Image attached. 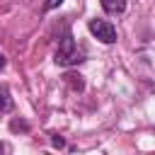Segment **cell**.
I'll use <instances>...</instances> for the list:
<instances>
[{
  "instance_id": "3",
  "label": "cell",
  "mask_w": 155,
  "mask_h": 155,
  "mask_svg": "<svg viewBox=\"0 0 155 155\" xmlns=\"http://www.w3.org/2000/svg\"><path fill=\"white\" fill-rule=\"evenodd\" d=\"M12 107H15V99L10 94V87L7 85H0V114L12 111Z\"/></svg>"
},
{
  "instance_id": "9",
  "label": "cell",
  "mask_w": 155,
  "mask_h": 155,
  "mask_svg": "<svg viewBox=\"0 0 155 155\" xmlns=\"http://www.w3.org/2000/svg\"><path fill=\"white\" fill-rule=\"evenodd\" d=\"M5 63H7V61H5V56H2V53H0V70H2V68H5Z\"/></svg>"
},
{
  "instance_id": "1",
  "label": "cell",
  "mask_w": 155,
  "mask_h": 155,
  "mask_svg": "<svg viewBox=\"0 0 155 155\" xmlns=\"http://www.w3.org/2000/svg\"><path fill=\"white\" fill-rule=\"evenodd\" d=\"M53 61H56V65H61V68H70V65H78L80 61H85V53L78 48V44H75V39H73L70 31H65V34L61 36Z\"/></svg>"
},
{
  "instance_id": "4",
  "label": "cell",
  "mask_w": 155,
  "mask_h": 155,
  "mask_svg": "<svg viewBox=\"0 0 155 155\" xmlns=\"http://www.w3.org/2000/svg\"><path fill=\"white\" fill-rule=\"evenodd\" d=\"M99 2H102V10L109 15H121L126 10V0H99Z\"/></svg>"
},
{
  "instance_id": "5",
  "label": "cell",
  "mask_w": 155,
  "mask_h": 155,
  "mask_svg": "<svg viewBox=\"0 0 155 155\" xmlns=\"http://www.w3.org/2000/svg\"><path fill=\"white\" fill-rule=\"evenodd\" d=\"M65 80L75 87V90H82V75H75V73H68L65 75Z\"/></svg>"
},
{
  "instance_id": "7",
  "label": "cell",
  "mask_w": 155,
  "mask_h": 155,
  "mask_svg": "<svg viewBox=\"0 0 155 155\" xmlns=\"http://www.w3.org/2000/svg\"><path fill=\"white\" fill-rule=\"evenodd\" d=\"M51 143H53V148H63V145H65V140H63L61 136H53V140H51Z\"/></svg>"
},
{
  "instance_id": "2",
  "label": "cell",
  "mask_w": 155,
  "mask_h": 155,
  "mask_svg": "<svg viewBox=\"0 0 155 155\" xmlns=\"http://www.w3.org/2000/svg\"><path fill=\"white\" fill-rule=\"evenodd\" d=\"M87 29H90V34L92 36H97L102 44H116V27L111 24V22H107V19H90L87 22Z\"/></svg>"
},
{
  "instance_id": "8",
  "label": "cell",
  "mask_w": 155,
  "mask_h": 155,
  "mask_svg": "<svg viewBox=\"0 0 155 155\" xmlns=\"http://www.w3.org/2000/svg\"><path fill=\"white\" fill-rule=\"evenodd\" d=\"M61 2H63V0H48V2L44 5V7H46V10H53V7H58Z\"/></svg>"
},
{
  "instance_id": "6",
  "label": "cell",
  "mask_w": 155,
  "mask_h": 155,
  "mask_svg": "<svg viewBox=\"0 0 155 155\" xmlns=\"http://www.w3.org/2000/svg\"><path fill=\"white\" fill-rule=\"evenodd\" d=\"M10 131H29V124L22 121V119H15V121L10 124Z\"/></svg>"
}]
</instances>
